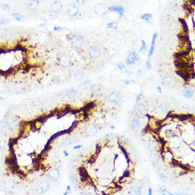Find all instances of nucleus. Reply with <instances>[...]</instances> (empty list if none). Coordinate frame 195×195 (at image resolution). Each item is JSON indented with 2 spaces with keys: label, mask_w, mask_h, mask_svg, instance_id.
Listing matches in <instances>:
<instances>
[{
  "label": "nucleus",
  "mask_w": 195,
  "mask_h": 195,
  "mask_svg": "<svg viewBox=\"0 0 195 195\" xmlns=\"http://www.w3.org/2000/svg\"><path fill=\"white\" fill-rule=\"evenodd\" d=\"M97 129L94 125H88L85 129V134L87 136L95 135L97 133Z\"/></svg>",
  "instance_id": "obj_6"
},
{
  "label": "nucleus",
  "mask_w": 195,
  "mask_h": 195,
  "mask_svg": "<svg viewBox=\"0 0 195 195\" xmlns=\"http://www.w3.org/2000/svg\"><path fill=\"white\" fill-rule=\"evenodd\" d=\"M193 92L190 88H188L185 90L184 93V96L186 98H191L192 97Z\"/></svg>",
  "instance_id": "obj_26"
},
{
  "label": "nucleus",
  "mask_w": 195,
  "mask_h": 195,
  "mask_svg": "<svg viewBox=\"0 0 195 195\" xmlns=\"http://www.w3.org/2000/svg\"><path fill=\"white\" fill-rule=\"evenodd\" d=\"M190 51L188 50L184 51H181L180 52L178 53H175L173 56L175 58L177 59H181L182 58L186 57L187 55L189 54Z\"/></svg>",
  "instance_id": "obj_17"
},
{
  "label": "nucleus",
  "mask_w": 195,
  "mask_h": 195,
  "mask_svg": "<svg viewBox=\"0 0 195 195\" xmlns=\"http://www.w3.org/2000/svg\"><path fill=\"white\" fill-rule=\"evenodd\" d=\"M157 91H158L159 93H162V90H161V87L160 86H158V87H157Z\"/></svg>",
  "instance_id": "obj_47"
},
{
  "label": "nucleus",
  "mask_w": 195,
  "mask_h": 195,
  "mask_svg": "<svg viewBox=\"0 0 195 195\" xmlns=\"http://www.w3.org/2000/svg\"><path fill=\"white\" fill-rule=\"evenodd\" d=\"M40 5V1L38 0H29L28 3V7L30 9L35 10Z\"/></svg>",
  "instance_id": "obj_13"
},
{
  "label": "nucleus",
  "mask_w": 195,
  "mask_h": 195,
  "mask_svg": "<svg viewBox=\"0 0 195 195\" xmlns=\"http://www.w3.org/2000/svg\"><path fill=\"white\" fill-rule=\"evenodd\" d=\"M152 188H149V195H151L152 194Z\"/></svg>",
  "instance_id": "obj_49"
},
{
  "label": "nucleus",
  "mask_w": 195,
  "mask_h": 195,
  "mask_svg": "<svg viewBox=\"0 0 195 195\" xmlns=\"http://www.w3.org/2000/svg\"><path fill=\"white\" fill-rule=\"evenodd\" d=\"M147 49V46H146V43L145 41L142 40L141 41V45L140 49L139 50V52L141 53H144L146 51Z\"/></svg>",
  "instance_id": "obj_29"
},
{
  "label": "nucleus",
  "mask_w": 195,
  "mask_h": 195,
  "mask_svg": "<svg viewBox=\"0 0 195 195\" xmlns=\"http://www.w3.org/2000/svg\"><path fill=\"white\" fill-rule=\"evenodd\" d=\"M193 116L192 114H182V115H177L175 114L173 116V118H176L181 121H185L187 119H190Z\"/></svg>",
  "instance_id": "obj_19"
},
{
  "label": "nucleus",
  "mask_w": 195,
  "mask_h": 195,
  "mask_svg": "<svg viewBox=\"0 0 195 195\" xmlns=\"http://www.w3.org/2000/svg\"><path fill=\"white\" fill-rule=\"evenodd\" d=\"M101 151V146H100L99 145H98L97 146V147H96V155L97 156H98V155L99 154V153H100Z\"/></svg>",
  "instance_id": "obj_40"
},
{
  "label": "nucleus",
  "mask_w": 195,
  "mask_h": 195,
  "mask_svg": "<svg viewBox=\"0 0 195 195\" xmlns=\"http://www.w3.org/2000/svg\"><path fill=\"white\" fill-rule=\"evenodd\" d=\"M63 9L62 3L59 1H55L53 2L51 5V10L54 13H60Z\"/></svg>",
  "instance_id": "obj_2"
},
{
  "label": "nucleus",
  "mask_w": 195,
  "mask_h": 195,
  "mask_svg": "<svg viewBox=\"0 0 195 195\" xmlns=\"http://www.w3.org/2000/svg\"><path fill=\"white\" fill-rule=\"evenodd\" d=\"M95 104L94 102H91L86 105L84 107H83L81 109V111H83V112H87V111L95 107Z\"/></svg>",
  "instance_id": "obj_20"
},
{
  "label": "nucleus",
  "mask_w": 195,
  "mask_h": 195,
  "mask_svg": "<svg viewBox=\"0 0 195 195\" xmlns=\"http://www.w3.org/2000/svg\"><path fill=\"white\" fill-rule=\"evenodd\" d=\"M66 12L69 16L74 17L78 15L79 13V9L75 5L70 4L67 7Z\"/></svg>",
  "instance_id": "obj_3"
},
{
  "label": "nucleus",
  "mask_w": 195,
  "mask_h": 195,
  "mask_svg": "<svg viewBox=\"0 0 195 195\" xmlns=\"http://www.w3.org/2000/svg\"><path fill=\"white\" fill-rule=\"evenodd\" d=\"M146 67L149 70H150L152 68V64H151V61L150 59H149L146 63Z\"/></svg>",
  "instance_id": "obj_37"
},
{
  "label": "nucleus",
  "mask_w": 195,
  "mask_h": 195,
  "mask_svg": "<svg viewBox=\"0 0 195 195\" xmlns=\"http://www.w3.org/2000/svg\"><path fill=\"white\" fill-rule=\"evenodd\" d=\"M178 167H179L180 168H182V169H183V170H185V171H189V170H190V169H189V168H188L187 167H186L185 166L183 165V164H182L181 163H179V162L178 163Z\"/></svg>",
  "instance_id": "obj_35"
},
{
  "label": "nucleus",
  "mask_w": 195,
  "mask_h": 195,
  "mask_svg": "<svg viewBox=\"0 0 195 195\" xmlns=\"http://www.w3.org/2000/svg\"><path fill=\"white\" fill-rule=\"evenodd\" d=\"M64 154L65 155V156H67V155H68V153H67L66 151H64Z\"/></svg>",
  "instance_id": "obj_51"
},
{
  "label": "nucleus",
  "mask_w": 195,
  "mask_h": 195,
  "mask_svg": "<svg viewBox=\"0 0 195 195\" xmlns=\"http://www.w3.org/2000/svg\"><path fill=\"white\" fill-rule=\"evenodd\" d=\"M108 9L111 11L118 12L121 16L123 15L124 12L123 8L120 6H111L108 8Z\"/></svg>",
  "instance_id": "obj_18"
},
{
  "label": "nucleus",
  "mask_w": 195,
  "mask_h": 195,
  "mask_svg": "<svg viewBox=\"0 0 195 195\" xmlns=\"http://www.w3.org/2000/svg\"><path fill=\"white\" fill-rule=\"evenodd\" d=\"M96 159V157H95V155H93L91 157V158L90 159V162L91 163H94V162H95Z\"/></svg>",
  "instance_id": "obj_44"
},
{
  "label": "nucleus",
  "mask_w": 195,
  "mask_h": 195,
  "mask_svg": "<svg viewBox=\"0 0 195 195\" xmlns=\"http://www.w3.org/2000/svg\"><path fill=\"white\" fill-rule=\"evenodd\" d=\"M191 5H192L193 6L195 5V0H189Z\"/></svg>",
  "instance_id": "obj_45"
},
{
  "label": "nucleus",
  "mask_w": 195,
  "mask_h": 195,
  "mask_svg": "<svg viewBox=\"0 0 195 195\" xmlns=\"http://www.w3.org/2000/svg\"><path fill=\"white\" fill-rule=\"evenodd\" d=\"M144 107L143 105H138L135 109V112L137 115H141L144 112Z\"/></svg>",
  "instance_id": "obj_23"
},
{
  "label": "nucleus",
  "mask_w": 195,
  "mask_h": 195,
  "mask_svg": "<svg viewBox=\"0 0 195 195\" xmlns=\"http://www.w3.org/2000/svg\"><path fill=\"white\" fill-rule=\"evenodd\" d=\"M141 18L146 22H149L152 18V15L149 13H146L141 16Z\"/></svg>",
  "instance_id": "obj_28"
},
{
  "label": "nucleus",
  "mask_w": 195,
  "mask_h": 195,
  "mask_svg": "<svg viewBox=\"0 0 195 195\" xmlns=\"http://www.w3.org/2000/svg\"><path fill=\"white\" fill-rule=\"evenodd\" d=\"M100 49L96 46H94L90 48L89 50V55L92 58H97L100 55Z\"/></svg>",
  "instance_id": "obj_5"
},
{
  "label": "nucleus",
  "mask_w": 195,
  "mask_h": 195,
  "mask_svg": "<svg viewBox=\"0 0 195 195\" xmlns=\"http://www.w3.org/2000/svg\"><path fill=\"white\" fill-rule=\"evenodd\" d=\"M178 21L181 23V24L182 25L183 29L184 32L187 34L188 32V25H187L186 22H185V21L184 19H181V18L178 19Z\"/></svg>",
  "instance_id": "obj_22"
},
{
  "label": "nucleus",
  "mask_w": 195,
  "mask_h": 195,
  "mask_svg": "<svg viewBox=\"0 0 195 195\" xmlns=\"http://www.w3.org/2000/svg\"><path fill=\"white\" fill-rule=\"evenodd\" d=\"M121 99V95L118 92H112L109 96V101L113 104H116Z\"/></svg>",
  "instance_id": "obj_8"
},
{
  "label": "nucleus",
  "mask_w": 195,
  "mask_h": 195,
  "mask_svg": "<svg viewBox=\"0 0 195 195\" xmlns=\"http://www.w3.org/2000/svg\"><path fill=\"white\" fill-rule=\"evenodd\" d=\"M49 189V184L48 182H42L37 188V192L39 193H43L48 190Z\"/></svg>",
  "instance_id": "obj_10"
},
{
  "label": "nucleus",
  "mask_w": 195,
  "mask_h": 195,
  "mask_svg": "<svg viewBox=\"0 0 195 195\" xmlns=\"http://www.w3.org/2000/svg\"><path fill=\"white\" fill-rule=\"evenodd\" d=\"M191 22H192V25H193V29H194V27H195V24H194V21L193 20V17H192L191 18Z\"/></svg>",
  "instance_id": "obj_46"
},
{
  "label": "nucleus",
  "mask_w": 195,
  "mask_h": 195,
  "mask_svg": "<svg viewBox=\"0 0 195 195\" xmlns=\"http://www.w3.org/2000/svg\"><path fill=\"white\" fill-rule=\"evenodd\" d=\"M13 18L18 22H20L22 21L23 19V16L19 13H13L11 14Z\"/></svg>",
  "instance_id": "obj_25"
},
{
  "label": "nucleus",
  "mask_w": 195,
  "mask_h": 195,
  "mask_svg": "<svg viewBox=\"0 0 195 195\" xmlns=\"http://www.w3.org/2000/svg\"><path fill=\"white\" fill-rule=\"evenodd\" d=\"M157 37V34H154L153 35L152 40V42H151V47H150V50H149V58H150L152 57V56L153 55V53H154V49H155V43H156V40Z\"/></svg>",
  "instance_id": "obj_12"
},
{
  "label": "nucleus",
  "mask_w": 195,
  "mask_h": 195,
  "mask_svg": "<svg viewBox=\"0 0 195 195\" xmlns=\"http://www.w3.org/2000/svg\"><path fill=\"white\" fill-rule=\"evenodd\" d=\"M139 126V121L137 119H133L131 123H130V127L131 130H133L136 129Z\"/></svg>",
  "instance_id": "obj_21"
},
{
  "label": "nucleus",
  "mask_w": 195,
  "mask_h": 195,
  "mask_svg": "<svg viewBox=\"0 0 195 195\" xmlns=\"http://www.w3.org/2000/svg\"><path fill=\"white\" fill-rule=\"evenodd\" d=\"M10 20L7 19H0V26H2V25H6L10 22Z\"/></svg>",
  "instance_id": "obj_32"
},
{
  "label": "nucleus",
  "mask_w": 195,
  "mask_h": 195,
  "mask_svg": "<svg viewBox=\"0 0 195 195\" xmlns=\"http://www.w3.org/2000/svg\"><path fill=\"white\" fill-rule=\"evenodd\" d=\"M2 8L4 10H9L10 9V6L8 4H3L2 5Z\"/></svg>",
  "instance_id": "obj_36"
},
{
  "label": "nucleus",
  "mask_w": 195,
  "mask_h": 195,
  "mask_svg": "<svg viewBox=\"0 0 195 195\" xmlns=\"http://www.w3.org/2000/svg\"><path fill=\"white\" fill-rule=\"evenodd\" d=\"M175 73L177 75L184 79L186 82L188 81L190 78V75L187 69H184V71L183 70H176Z\"/></svg>",
  "instance_id": "obj_7"
},
{
  "label": "nucleus",
  "mask_w": 195,
  "mask_h": 195,
  "mask_svg": "<svg viewBox=\"0 0 195 195\" xmlns=\"http://www.w3.org/2000/svg\"><path fill=\"white\" fill-rule=\"evenodd\" d=\"M107 27L108 28L116 29L118 27V23L116 22H112V23H109L107 25Z\"/></svg>",
  "instance_id": "obj_30"
},
{
  "label": "nucleus",
  "mask_w": 195,
  "mask_h": 195,
  "mask_svg": "<svg viewBox=\"0 0 195 195\" xmlns=\"http://www.w3.org/2000/svg\"><path fill=\"white\" fill-rule=\"evenodd\" d=\"M141 96H142V94H140V95H139V96H138L137 97V101L138 99H140V97Z\"/></svg>",
  "instance_id": "obj_50"
},
{
  "label": "nucleus",
  "mask_w": 195,
  "mask_h": 195,
  "mask_svg": "<svg viewBox=\"0 0 195 195\" xmlns=\"http://www.w3.org/2000/svg\"><path fill=\"white\" fill-rule=\"evenodd\" d=\"M130 58L133 64H135V62L136 61H138L139 59V56L136 54V52L134 51H133L131 53V57H130Z\"/></svg>",
  "instance_id": "obj_24"
},
{
  "label": "nucleus",
  "mask_w": 195,
  "mask_h": 195,
  "mask_svg": "<svg viewBox=\"0 0 195 195\" xmlns=\"http://www.w3.org/2000/svg\"><path fill=\"white\" fill-rule=\"evenodd\" d=\"M77 94L76 91L74 88H70L66 91L65 94V97L68 99H73L75 97Z\"/></svg>",
  "instance_id": "obj_15"
},
{
  "label": "nucleus",
  "mask_w": 195,
  "mask_h": 195,
  "mask_svg": "<svg viewBox=\"0 0 195 195\" xmlns=\"http://www.w3.org/2000/svg\"><path fill=\"white\" fill-rule=\"evenodd\" d=\"M129 175H130L129 172L128 171H125V172H124V174H123V176H122V177H121V178H123L124 177H128L129 176Z\"/></svg>",
  "instance_id": "obj_43"
},
{
  "label": "nucleus",
  "mask_w": 195,
  "mask_h": 195,
  "mask_svg": "<svg viewBox=\"0 0 195 195\" xmlns=\"http://www.w3.org/2000/svg\"><path fill=\"white\" fill-rule=\"evenodd\" d=\"M82 147V146L81 145H78V146H75V147L74 148V149H75V150H76V149H80V148H81Z\"/></svg>",
  "instance_id": "obj_48"
},
{
  "label": "nucleus",
  "mask_w": 195,
  "mask_h": 195,
  "mask_svg": "<svg viewBox=\"0 0 195 195\" xmlns=\"http://www.w3.org/2000/svg\"><path fill=\"white\" fill-rule=\"evenodd\" d=\"M83 76H84L83 73L82 72H80V71L76 72L75 73V78L76 79H80L82 78Z\"/></svg>",
  "instance_id": "obj_33"
},
{
  "label": "nucleus",
  "mask_w": 195,
  "mask_h": 195,
  "mask_svg": "<svg viewBox=\"0 0 195 195\" xmlns=\"http://www.w3.org/2000/svg\"><path fill=\"white\" fill-rule=\"evenodd\" d=\"M119 146H120V145H119ZM120 148L121 150H122V152L124 153V155H125V156L126 159L127 160L128 164V165H129V162H130V160H129V157H128V154H127V152L126 151V150H125V149H124L123 147H122L120 146Z\"/></svg>",
  "instance_id": "obj_31"
},
{
  "label": "nucleus",
  "mask_w": 195,
  "mask_h": 195,
  "mask_svg": "<svg viewBox=\"0 0 195 195\" xmlns=\"http://www.w3.org/2000/svg\"><path fill=\"white\" fill-rule=\"evenodd\" d=\"M178 163L179 162L177 161V160H176V159L173 158L172 160V164L173 165V166L175 167H177L178 166Z\"/></svg>",
  "instance_id": "obj_39"
},
{
  "label": "nucleus",
  "mask_w": 195,
  "mask_h": 195,
  "mask_svg": "<svg viewBox=\"0 0 195 195\" xmlns=\"http://www.w3.org/2000/svg\"><path fill=\"white\" fill-rule=\"evenodd\" d=\"M69 41L72 46L76 49L81 48L84 42L83 37L79 35H73L69 37Z\"/></svg>",
  "instance_id": "obj_1"
},
{
  "label": "nucleus",
  "mask_w": 195,
  "mask_h": 195,
  "mask_svg": "<svg viewBox=\"0 0 195 195\" xmlns=\"http://www.w3.org/2000/svg\"><path fill=\"white\" fill-rule=\"evenodd\" d=\"M174 64L176 68L179 69L180 70L186 69L189 67V66L188 62H186L182 60L181 59H178L177 60H175Z\"/></svg>",
  "instance_id": "obj_4"
},
{
  "label": "nucleus",
  "mask_w": 195,
  "mask_h": 195,
  "mask_svg": "<svg viewBox=\"0 0 195 195\" xmlns=\"http://www.w3.org/2000/svg\"><path fill=\"white\" fill-rule=\"evenodd\" d=\"M125 62H126V63L127 64V65H131V64H133L130 58L129 57H127L125 60Z\"/></svg>",
  "instance_id": "obj_42"
},
{
  "label": "nucleus",
  "mask_w": 195,
  "mask_h": 195,
  "mask_svg": "<svg viewBox=\"0 0 195 195\" xmlns=\"http://www.w3.org/2000/svg\"><path fill=\"white\" fill-rule=\"evenodd\" d=\"M69 179H70V180L73 183H75L77 181L76 176L75 175H74V174L70 175V176L69 177Z\"/></svg>",
  "instance_id": "obj_34"
},
{
  "label": "nucleus",
  "mask_w": 195,
  "mask_h": 195,
  "mask_svg": "<svg viewBox=\"0 0 195 195\" xmlns=\"http://www.w3.org/2000/svg\"><path fill=\"white\" fill-rule=\"evenodd\" d=\"M118 67L119 68V69H120V70H122V69H123L125 67V65H124V64L122 62H119L118 64Z\"/></svg>",
  "instance_id": "obj_38"
},
{
  "label": "nucleus",
  "mask_w": 195,
  "mask_h": 195,
  "mask_svg": "<svg viewBox=\"0 0 195 195\" xmlns=\"http://www.w3.org/2000/svg\"><path fill=\"white\" fill-rule=\"evenodd\" d=\"M68 54H64L61 56L60 58V62L63 66L69 65L70 62V58Z\"/></svg>",
  "instance_id": "obj_14"
},
{
  "label": "nucleus",
  "mask_w": 195,
  "mask_h": 195,
  "mask_svg": "<svg viewBox=\"0 0 195 195\" xmlns=\"http://www.w3.org/2000/svg\"><path fill=\"white\" fill-rule=\"evenodd\" d=\"M95 12L97 14L103 15L106 13V11L103 5L98 4L95 7Z\"/></svg>",
  "instance_id": "obj_16"
},
{
  "label": "nucleus",
  "mask_w": 195,
  "mask_h": 195,
  "mask_svg": "<svg viewBox=\"0 0 195 195\" xmlns=\"http://www.w3.org/2000/svg\"><path fill=\"white\" fill-rule=\"evenodd\" d=\"M48 176L52 180H57L59 176V171L57 169H53L48 173Z\"/></svg>",
  "instance_id": "obj_9"
},
{
  "label": "nucleus",
  "mask_w": 195,
  "mask_h": 195,
  "mask_svg": "<svg viewBox=\"0 0 195 195\" xmlns=\"http://www.w3.org/2000/svg\"><path fill=\"white\" fill-rule=\"evenodd\" d=\"M88 0H76V1L78 3H79L80 5H84L85 4Z\"/></svg>",
  "instance_id": "obj_41"
},
{
  "label": "nucleus",
  "mask_w": 195,
  "mask_h": 195,
  "mask_svg": "<svg viewBox=\"0 0 195 195\" xmlns=\"http://www.w3.org/2000/svg\"><path fill=\"white\" fill-rule=\"evenodd\" d=\"M2 100H3V98H2V97H0V101H1Z\"/></svg>",
  "instance_id": "obj_52"
},
{
  "label": "nucleus",
  "mask_w": 195,
  "mask_h": 195,
  "mask_svg": "<svg viewBox=\"0 0 195 195\" xmlns=\"http://www.w3.org/2000/svg\"><path fill=\"white\" fill-rule=\"evenodd\" d=\"M6 188L9 190H12L15 187L14 183L11 181H7L5 183Z\"/></svg>",
  "instance_id": "obj_27"
},
{
  "label": "nucleus",
  "mask_w": 195,
  "mask_h": 195,
  "mask_svg": "<svg viewBox=\"0 0 195 195\" xmlns=\"http://www.w3.org/2000/svg\"><path fill=\"white\" fill-rule=\"evenodd\" d=\"M79 173L82 181H85L89 177L86 169L84 167H80L79 168Z\"/></svg>",
  "instance_id": "obj_11"
}]
</instances>
